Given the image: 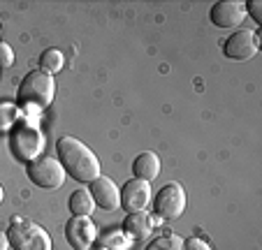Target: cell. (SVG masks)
Segmentation results:
<instances>
[{
    "label": "cell",
    "mask_w": 262,
    "mask_h": 250,
    "mask_svg": "<svg viewBox=\"0 0 262 250\" xmlns=\"http://www.w3.org/2000/svg\"><path fill=\"white\" fill-rule=\"evenodd\" d=\"M186 204H188V197L179 183H167L163 186L154 197V213L163 220H177L183 216L186 211Z\"/></svg>",
    "instance_id": "6"
},
{
    "label": "cell",
    "mask_w": 262,
    "mask_h": 250,
    "mask_svg": "<svg viewBox=\"0 0 262 250\" xmlns=\"http://www.w3.org/2000/svg\"><path fill=\"white\" fill-rule=\"evenodd\" d=\"M56 155L58 162L63 165L65 174L72 176L79 183H93L100 176V160L84 142H79L77 137H60L56 142Z\"/></svg>",
    "instance_id": "1"
},
{
    "label": "cell",
    "mask_w": 262,
    "mask_h": 250,
    "mask_svg": "<svg viewBox=\"0 0 262 250\" xmlns=\"http://www.w3.org/2000/svg\"><path fill=\"white\" fill-rule=\"evenodd\" d=\"M146 250H183V239L177 234H163L151 241Z\"/></svg>",
    "instance_id": "16"
},
{
    "label": "cell",
    "mask_w": 262,
    "mask_h": 250,
    "mask_svg": "<svg viewBox=\"0 0 262 250\" xmlns=\"http://www.w3.org/2000/svg\"><path fill=\"white\" fill-rule=\"evenodd\" d=\"M65 239L74 250H91L98 239L95 222L89 216H72L65 225Z\"/></svg>",
    "instance_id": "8"
},
{
    "label": "cell",
    "mask_w": 262,
    "mask_h": 250,
    "mask_svg": "<svg viewBox=\"0 0 262 250\" xmlns=\"http://www.w3.org/2000/svg\"><path fill=\"white\" fill-rule=\"evenodd\" d=\"M148 204H151V183L139 181V178H130L121 188V209L125 213L144 211Z\"/></svg>",
    "instance_id": "10"
},
{
    "label": "cell",
    "mask_w": 262,
    "mask_h": 250,
    "mask_svg": "<svg viewBox=\"0 0 262 250\" xmlns=\"http://www.w3.org/2000/svg\"><path fill=\"white\" fill-rule=\"evenodd\" d=\"M56 81L42 70H30L16 88V104L24 109H47L54 102Z\"/></svg>",
    "instance_id": "2"
},
{
    "label": "cell",
    "mask_w": 262,
    "mask_h": 250,
    "mask_svg": "<svg viewBox=\"0 0 262 250\" xmlns=\"http://www.w3.org/2000/svg\"><path fill=\"white\" fill-rule=\"evenodd\" d=\"M209 19L216 28H239L246 21V5L239 0H218L209 12Z\"/></svg>",
    "instance_id": "9"
},
{
    "label": "cell",
    "mask_w": 262,
    "mask_h": 250,
    "mask_svg": "<svg viewBox=\"0 0 262 250\" xmlns=\"http://www.w3.org/2000/svg\"><path fill=\"white\" fill-rule=\"evenodd\" d=\"M260 51V39L255 30H234L225 42H223V54L230 60H251Z\"/></svg>",
    "instance_id": "7"
},
{
    "label": "cell",
    "mask_w": 262,
    "mask_h": 250,
    "mask_svg": "<svg viewBox=\"0 0 262 250\" xmlns=\"http://www.w3.org/2000/svg\"><path fill=\"white\" fill-rule=\"evenodd\" d=\"M5 234L12 250H51L47 230L26 218H12V225Z\"/></svg>",
    "instance_id": "3"
},
{
    "label": "cell",
    "mask_w": 262,
    "mask_h": 250,
    "mask_svg": "<svg viewBox=\"0 0 262 250\" xmlns=\"http://www.w3.org/2000/svg\"><path fill=\"white\" fill-rule=\"evenodd\" d=\"M154 218L148 216L146 211H135L128 213L123 220V232L130 236V239H146L154 230Z\"/></svg>",
    "instance_id": "13"
},
{
    "label": "cell",
    "mask_w": 262,
    "mask_h": 250,
    "mask_svg": "<svg viewBox=\"0 0 262 250\" xmlns=\"http://www.w3.org/2000/svg\"><path fill=\"white\" fill-rule=\"evenodd\" d=\"M183 250H211V245L200 236H190V239L183 241Z\"/></svg>",
    "instance_id": "18"
},
{
    "label": "cell",
    "mask_w": 262,
    "mask_h": 250,
    "mask_svg": "<svg viewBox=\"0 0 262 250\" xmlns=\"http://www.w3.org/2000/svg\"><path fill=\"white\" fill-rule=\"evenodd\" d=\"M14 65V51L7 42H0V67H12Z\"/></svg>",
    "instance_id": "17"
},
{
    "label": "cell",
    "mask_w": 262,
    "mask_h": 250,
    "mask_svg": "<svg viewBox=\"0 0 262 250\" xmlns=\"http://www.w3.org/2000/svg\"><path fill=\"white\" fill-rule=\"evenodd\" d=\"M3 199H5V190H3V186H0V204H3Z\"/></svg>",
    "instance_id": "21"
},
{
    "label": "cell",
    "mask_w": 262,
    "mask_h": 250,
    "mask_svg": "<svg viewBox=\"0 0 262 250\" xmlns=\"http://www.w3.org/2000/svg\"><path fill=\"white\" fill-rule=\"evenodd\" d=\"M10 148L16 160L33 162L35 157H40L42 151H45V137L30 123H16L10 134Z\"/></svg>",
    "instance_id": "5"
},
{
    "label": "cell",
    "mask_w": 262,
    "mask_h": 250,
    "mask_svg": "<svg viewBox=\"0 0 262 250\" xmlns=\"http://www.w3.org/2000/svg\"><path fill=\"white\" fill-rule=\"evenodd\" d=\"M133 174H135V178H139V181H146V183L156 181L160 174V157L156 155L154 151L139 153L133 162Z\"/></svg>",
    "instance_id": "12"
},
{
    "label": "cell",
    "mask_w": 262,
    "mask_h": 250,
    "mask_svg": "<svg viewBox=\"0 0 262 250\" xmlns=\"http://www.w3.org/2000/svg\"><path fill=\"white\" fill-rule=\"evenodd\" d=\"M0 37H3V28H0ZM0 42H3V39H0Z\"/></svg>",
    "instance_id": "22"
},
{
    "label": "cell",
    "mask_w": 262,
    "mask_h": 250,
    "mask_svg": "<svg viewBox=\"0 0 262 250\" xmlns=\"http://www.w3.org/2000/svg\"><path fill=\"white\" fill-rule=\"evenodd\" d=\"M91 186V197H93L95 206H100V209H104V211H116L121 206V188L116 186L112 178L107 176H98L93 183H89Z\"/></svg>",
    "instance_id": "11"
},
{
    "label": "cell",
    "mask_w": 262,
    "mask_h": 250,
    "mask_svg": "<svg viewBox=\"0 0 262 250\" xmlns=\"http://www.w3.org/2000/svg\"><path fill=\"white\" fill-rule=\"evenodd\" d=\"M244 5H246V16H253L255 24H262V5L260 3H257V0H248Z\"/></svg>",
    "instance_id": "19"
},
{
    "label": "cell",
    "mask_w": 262,
    "mask_h": 250,
    "mask_svg": "<svg viewBox=\"0 0 262 250\" xmlns=\"http://www.w3.org/2000/svg\"><path fill=\"white\" fill-rule=\"evenodd\" d=\"M26 176L30 178L33 186L42 188V190H58L65 183L68 174H65L63 165L58 162V157L40 155L26 165Z\"/></svg>",
    "instance_id": "4"
},
{
    "label": "cell",
    "mask_w": 262,
    "mask_h": 250,
    "mask_svg": "<svg viewBox=\"0 0 262 250\" xmlns=\"http://www.w3.org/2000/svg\"><path fill=\"white\" fill-rule=\"evenodd\" d=\"M70 213L72 216H91L95 209V201L93 197H91V192L86 190V188H79V190H74L72 195H70Z\"/></svg>",
    "instance_id": "14"
},
{
    "label": "cell",
    "mask_w": 262,
    "mask_h": 250,
    "mask_svg": "<svg viewBox=\"0 0 262 250\" xmlns=\"http://www.w3.org/2000/svg\"><path fill=\"white\" fill-rule=\"evenodd\" d=\"M63 65H65V58H63V54H60L58 49H47V51H42V56H40V67L37 70H42V72H47V74H58L60 70H63Z\"/></svg>",
    "instance_id": "15"
},
{
    "label": "cell",
    "mask_w": 262,
    "mask_h": 250,
    "mask_svg": "<svg viewBox=\"0 0 262 250\" xmlns=\"http://www.w3.org/2000/svg\"><path fill=\"white\" fill-rule=\"evenodd\" d=\"M0 250H10V241H7L5 232H0Z\"/></svg>",
    "instance_id": "20"
}]
</instances>
